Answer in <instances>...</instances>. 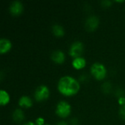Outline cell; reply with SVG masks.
Instances as JSON below:
<instances>
[{
	"instance_id": "1",
	"label": "cell",
	"mask_w": 125,
	"mask_h": 125,
	"mask_svg": "<svg viewBox=\"0 0 125 125\" xmlns=\"http://www.w3.org/2000/svg\"><path fill=\"white\" fill-rule=\"evenodd\" d=\"M80 86L78 82L73 77L66 75L60 78L58 83V89L59 92L67 96L76 94L79 90Z\"/></svg>"
},
{
	"instance_id": "2",
	"label": "cell",
	"mask_w": 125,
	"mask_h": 125,
	"mask_svg": "<svg viewBox=\"0 0 125 125\" xmlns=\"http://www.w3.org/2000/svg\"><path fill=\"white\" fill-rule=\"evenodd\" d=\"M91 72L92 75L99 80H101L105 78L106 75V69L105 67L100 63V62H96L94 63L92 67H91Z\"/></svg>"
},
{
	"instance_id": "3",
	"label": "cell",
	"mask_w": 125,
	"mask_h": 125,
	"mask_svg": "<svg viewBox=\"0 0 125 125\" xmlns=\"http://www.w3.org/2000/svg\"><path fill=\"white\" fill-rule=\"evenodd\" d=\"M70 111H71L70 105L65 101H61L57 104L56 113L60 117L64 118L67 117L70 114Z\"/></svg>"
},
{
	"instance_id": "4",
	"label": "cell",
	"mask_w": 125,
	"mask_h": 125,
	"mask_svg": "<svg viewBox=\"0 0 125 125\" xmlns=\"http://www.w3.org/2000/svg\"><path fill=\"white\" fill-rule=\"evenodd\" d=\"M49 96V89L45 85L39 86L34 92V97L37 101H42L48 98Z\"/></svg>"
},
{
	"instance_id": "5",
	"label": "cell",
	"mask_w": 125,
	"mask_h": 125,
	"mask_svg": "<svg viewBox=\"0 0 125 125\" xmlns=\"http://www.w3.org/2000/svg\"><path fill=\"white\" fill-rule=\"evenodd\" d=\"M83 44L80 41H75L71 45L69 53L72 56L76 58V57H79V56L83 53Z\"/></svg>"
},
{
	"instance_id": "6",
	"label": "cell",
	"mask_w": 125,
	"mask_h": 125,
	"mask_svg": "<svg viewBox=\"0 0 125 125\" xmlns=\"http://www.w3.org/2000/svg\"><path fill=\"white\" fill-rule=\"evenodd\" d=\"M99 24V18L95 15H91L88 17L85 22V26L87 30L93 31L94 30Z\"/></svg>"
},
{
	"instance_id": "7",
	"label": "cell",
	"mask_w": 125,
	"mask_h": 125,
	"mask_svg": "<svg viewBox=\"0 0 125 125\" xmlns=\"http://www.w3.org/2000/svg\"><path fill=\"white\" fill-rule=\"evenodd\" d=\"M23 10V4L19 1H13L10 6V11L12 15H19Z\"/></svg>"
},
{
	"instance_id": "8",
	"label": "cell",
	"mask_w": 125,
	"mask_h": 125,
	"mask_svg": "<svg viewBox=\"0 0 125 125\" xmlns=\"http://www.w3.org/2000/svg\"><path fill=\"white\" fill-rule=\"evenodd\" d=\"M51 59L56 63H62L64 61L65 55L63 51L60 50H56L51 53Z\"/></svg>"
},
{
	"instance_id": "9",
	"label": "cell",
	"mask_w": 125,
	"mask_h": 125,
	"mask_svg": "<svg viewBox=\"0 0 125 125\" xmlns=\"http://www.w3.org/2000/svg\"><path fill=\"white\" fill-rule=\"evenodd\" d=\"M12 47L11 42L7 38H1L0 40V53H4L8 51Z\"/></svg>"
},
{
	"instance_id": "10",
	"label": "cell",
	"mask_w": 125,
	"mask_h": 125,
	"mask_svg": "<svg viewBox=\"0 0 125 125\" xmlns=\"http://www.w3.org/2000/svg\"><path fill=\"white\" fill-rule=\"evenodd\" d=\"M86 65V60L83 57H76L73 61V66L75 69H81Z\"/></svg>"
},
{
	"instance_id": "11",
	"label": "cell",
	"mask_w": 125,
	"mask_h": 125,
	"mask_svg": "<svg viewBox=\"0 0 125 125\" xmlns=\"http://www.w3.org/2000/svg\"><path fill=\"white\" fill-rule=\"evenodd\" d=\"M18 104L21 107L24 108H29L32 105V101L31 100L27 97V96H22L18 101Z\"/></svg>"
},
{
	"instance_id": "12",
	"label": "cell",
	"mask_w": 125,
	"mask_h": 125,
	"mask_svg": "<svg viewBox=\"0 0 125 125\" xmlns=\"http://www.w3.org/2000/svg\"><path fill=\"white\" fill-rule=\"evenodd\" d=\"M12 118L15 122H21L24 118V114L21 109L17 108L14 111L12 114Z\"/></svg>"
},
{
	"instance_id": "13",
	"label": "cell",
	"mask_w": 125,
	"mask_h": 125,
	"mask_svg": "<svg viewBox=\"0 0 125 125\" xmlns=\"http://www.w3.org/2000/svg\"><path fill=\"white\" fill-rule=\"evenodd\" d=\"M10 100V96L8 94V93L1 89L0 91V104L1 105H6Z\"/></svg>"
},
{
	"instance_id": "14",
	"label": "cell",
	"mask_w": 125,
	"mask_h": 125,
	"mask_svg": "<svg viewBox=\"0 0 125 125\" xmlns=\"http://www.w3.org/2000/svg\"><path fill=\"white\" fill-rule=\"evenodd\" d=\"M52 30H53V34L56 36H57V37H61L64 33V28L61 25H59V24H54L52 26Z\"/></svg>"
},
{
	"instance_id": "15",
	"label": "cell",
	"mask_w": 125,
	"mask_h": 125,
	"mask_svg": "<svg viewBox=\"0 0 125 125\" xmlns=\"http://www.w3.org/2000/svg\"><path fill=\"white\" fill-rule=\"evenodd\" d=\"M119 114L122 116V118L125 119V104L122 105V107H121V108L119 110Z\"/></svg>"
},
{
	"instance_id": "16",
	"label": "cell",
	"mask_w": 125,
	"mask_h": 125,
	"mask_svg": "<svg viewBox=\"0 0 125 125\" xmlns=\"http://www.w3.org/2000/svg\"><path fill=\"white\" fill-rule=\"evenodd\" d=\"M44 122H45V120L42 117H39L36 119V124L37 125H42L44 124Z\"/></svg>"
},
{
	"instance_id": "17",
	"label": "cell",
	"mask_w": 125,
	"mask_h": 125,
	"mask_svg": "<svg viewBox=\"0 0 125 125\" xmlns=\"http://www.w3.org/2000/svg\"><path fill=\"white\" fill-rule=\"evenodd\" d=\"M112 2L111 1H108V0H105V1H102V4H103V6H109Z\"/></svg>"
},
{
	"instance_id": "18",
	"label": "cell",
	"mask_w": 125,
	"mask_h": 125,
	"mask_svg": "<svg viewBox=\"0 0 125 125\" xmlns=\"http://www.w3.org/2000/svg\"><path fill=\"white\" fill-rule=\"evenodd\" d=\"M119 104H121V105H125V97H121L119 100Z\"/></svg>"
},
{
	"instance_id": "19",
	"label": "cell",
	"mask_w": 125,
	"mask_h": 125,
	"mask_svg": "<svg viewBox=\"0 0 125 125\" xmlns=\"http://www.w3.org/2000/svg\"><path fill=\"white\" fill-rule=\"evenodd\" d=\"M36 125L35 123H34V122H27V123H26L25 125Z\"/></svg>"
},
{
	"instance_id": "20",
	"label": "cell",
	"mask_w": 125,
	"mask_h": 125,
	"mask_svg": "<svg viewBox=\"0 0 125 125\" xmlns=\"http://www.w3.org/2000/svg\"><path fill=\"white\" fill-rule=\"evenodd\" d=\"M56 125H67V123H66V122H59V123H58Z\"/></svg>"
},
{
	"instance_id": "21",
	"label": "cell",
	"mask_w": 125,
	"mask_h": 125,
	"mask_svg": "<svg viewBox=\"0 0 125 125\" xmlns=\"http://www.w3.org/2000/svg\"></svg>"
}]
</instances>
